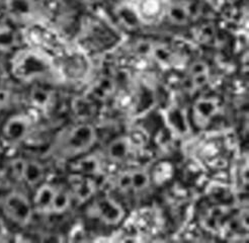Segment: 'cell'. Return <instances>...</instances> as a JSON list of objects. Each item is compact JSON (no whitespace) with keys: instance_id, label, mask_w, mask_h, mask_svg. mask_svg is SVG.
Listing matches in <instances>:
<instances>
[{"instance_id":"ba28073f","label":"cell","mask_w":249,"mask_h":243,"mask_svg":"<svg viewBox=\"0 0 249 243\" xmlns=\"http://www.w3.org/2000/svg\"><path fill=\"white\" fill-rule=\"evenodd\" d=\"M150 179V175L145 170L130 169L117 176L116 185L121 191H141L149 186Z\"/></svg>"},{"instance_id":"7c38bea8","label":"cell","mask_w":249,"mask_h":243,"mask_svg":"<svg viewBox=\"0 0 249 243\" xmlns=\"http://www.w3.org/2000/svg\"><path fill=\"white\" fill-rule=\"evenodd\" d=\"M107 152L111 161L124 162L133 154V143L128 137L117 138L108 144Z\"/></svg>"},{"instance_id":"30bf717a","label":"cell","mask_w":249,"mask_h":243,"mask_svg":"<svg viewBox=\"0 0 249 243\" xmlns=\"http://www.w3.org/2000/svg\"><path fill=\"white\" fill-rule=\"evenodd\" d=\"M57 190H58V187L53 185H50V184L41 185L38 188V190H36L34 197V202H33L34 210L41 214L52 215V208H53Z\"/></svg>"},{"instance_id":"8fae6325","label":"cell","mask_w":249,"mask_h":243,"mask_svg":"<svg viewBox=\"0 0 249 243\" xmlns=\"http://www.w3.org/2000/svg\"><path fill=\"white\" fill-rule=\"evenodd\" d=\"M70 193L72 198H75L79 202L89 200L95 191V185L89 176L82 174H74L69 179Z\"/></svg>"},{"instance_id":"3957f363","label":"cell","mask_w":249,"mask_h":243,"mask_svg":"<svg viewBox=\"0 0 249 243\" xmlns=\"http://www.w3.org/2000/svg\"><path fill=\"white\" fill-rule=\"evenodd\" d=\"M170 4V0H130L128 7L139 22L154 26L167 17Z\"/></svg>"},{"instance_id":"ffe728a7","label":"cell","mask_w":249,"mask_h":243,"mask_svg":"<svg viewBox=\"0 0 249 243\" xmlns=\"http://www.w3.org/2000/svg\"><path fill=\"white\" fill-rule=\"evenodd\" d=\"M7 235V228L2 219H0V240H2Z\"/></svg>"},{"instance_id":"9a60e30c","label":"cell","mask_w":249,"mask_h":243,"mask_svg":"<svg viewBox=\"0 0 249 243\" xmlns=\"http://www.w3.org/2000/svg\"><path fill=\"white\" fill-rule=\"evenodd\" d=\"M6 6L9 14L18 17L30 16L36 8L32 0H7Z\"/></svg>"},{"instance_id":"44dd1931","label":"cell","mask_w":249,"mask_h":243,"mask_svg":"<svg viewBox=\"0 0 249 243\" xmlns=\"http://www.w3.org/2000/svg\"><path fill=\"white\" fill-rule=\"evenodd\" d=\"M0 151H1V146H0Z\"/></svg>"},{"instance_id":"277c9868","label":"cell","mask_w":249,"mask_h":243,"mask_svg":"<svg viewBox=\"0 0 249 243\" xmlns=\"http://www.w3.org/2000/svg\"><path fill=\"white\" fill-rule=\"evenodd\" d=\"M2 210L9 220L19 226L30 224L35 211L31 201L20 191L6 194L2 201Z\"/></svg>"},{"instance_id":"d6986e66","label":"cell","mask_w":249,"mask_h":243,"mask_svg":"<svg viewBox=\"0 0 249 243\" xmlns=\"http://www.w3.org/2000/svg\"><path fill=\"white\" fill-rule=\"evenodd\" d=\"M10 100V92L5 88H0V111L4 108Z\"/></svg>"},{"instance_id":"e0dca14e","label":"cell","mask_w":249,"mask_h":243,"mask_svg":"<svg viewBox=\"0 0 249 243\" xmlns=\"http://www.w3.org/2000/svg\"><path fill=\"white\" fill-rule=\"evenodd\" d=\"M172 174H173V168L170 163L166 161L159 162L153 168L152 179L158 185L164 184V182L168 181L171 178Z\"/></svg>"},{"instance_id":"5b68a950","label":"cell","mask_w":249,"mask_h":243,"mask_svg":"<svg viewBox=\"0 0 249 243\" xmlns=\"http://www.w3.org/2000/svg\"><path fill=\"white\" fill-rule=\"evenodd\" d=\"M89 213L107 225H118L124 218V209L115 199L102 197L89 208Z\"/></svg>"},{"instance_id":"ac0fdd59","label":"cell","mask_w":249,"mask_h":243,"mask_svg":"<svg viewBox=\"0 0 249 243\" xmlns=\"http://www.w3.org/2000/svg\"><path fill=\"white\" fill-rule=\"evenodd\" d=\"M31 101L32 104L36 107H46L51 101V93L45 88L36 87L31 92Z\"/></svg>"},{"instance_id":"7a4b0ae2","label":"cell","mask_w":249,"mask_h":243,"mask_svg":"<svg viewBox=\"0 0 249 243\" xmlns=\"http://www.w3.org/2000/svg\"><path fill=\"white\" fill-rule=\"evenodd\" d=\"M96 131L89 124H79L66 130L57 140L56 152L62 158H75L89 151L96 142Z\"/></svg>"},{"instance_id":"9c48e42d","label":"cell","mask_w":249,"mask_h":243,"mask_svg":"<svg viewBox=\"0 0 249 243\" xmlns=\"http://www.w3.org/2000/svg\"><path fill=\"white\" fill-rule=\"evenodd\" d=\"M218 109V102L213 99H201L196 101L193 108L194 123L200 129L206 128L216 116Z\"/></svg>"},{"instance_id":"8992f818","label":"cell","mask_w":249,"mask_h":243,"mask_svg":"<svg viewBox=\"0 0 249 243\" xmlns=\"http://www.w3.org/2000/svg\"><path fill=\"white\" fill-rule=\"evenodd\" d=\"M32 125L33 121L27 115L18 114L12 116L5 122L3 126V137L8 143H19L29 135Z\"/></svg>"},{"instance_id":"6da1fadb","label":"cell","mask_w":249,"mask_h":243,"mask_svg":"<svg viewBox=\"0 0 249 243\" xmlns=\"http://www.w3.org/2000/svg\"><path fill=\"white\" fill-rule=\"evenodd\" d=\"M12 75L22 82L51 78L57 74L52 59L38 49H23L18 51L10 62Z\"/></svg>"},{"instance_id":"2e32d148","label":"cell","mask_w":249,"mask_h":243,"mask_svg":"<svg viewBox=\"0 0 249 243\" xmlns=\"http://www.w3.org/2000/svg\"><path fill=\"white\" fill-rule=\"evenodd\" d=\"M169 125L173 129V131L178 132V134H182L188 132V120L183 115V113L179 108L171 109L169 112Z\"/></svg>"},{"instance_id":"52a82bcc","label":"cell","mask_w":249,"mask_h":243,"mask_svg":"<svg viewBox=\"0 0 249 243\" xmlns=\"http://www.w3.org/2000/svg\"><path fill=\"white\" fill-rule=\"evenodd\" d=\"M12 169L18 177L31 187L40 185L45 176L43 165L36 160L17 159L12 161Z\"/></svg>"},{"instance_id":"4fadbf2b","label":"cell","mask_w":249,"mask_h":243,"mask_svg":"<svg viewBox=\"0 0 249 243\" xmlns=\"http://www.w3.org/2000/svg\"><path fill=\"white\" fill-rule=\"evenodd\" d=\"M72 170L85 176L96 175L101 172V162L94 155H86L72 164Z\"/></svg>"},{"instance_id":"5bb4252c","label":"cell","mask_w":249,"mask_h":243,"mask_svg":"<svg viewBox=\"0 0 249 243\" xmlns=\"http://www.w3.org/2000/svg\"><path fill=\"white\" fill-rule=\"evenodd\" d=\"M18 45V34L6 23H0V52L11 51Z\"/></svg>"}]
</instances>
